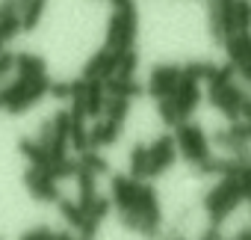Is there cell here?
Instances as JSON below:
<instances>
[{
	"instance_id": "1",
	"label": "cell",
	"mask_w": 251,
	"mask_h": 240,
	"mask_svg": "<svg viewBox=\"0 0 251 240\" xmlns=\"http://www.w3.org/2000/svg\"><path fill=\"white\" fill-rule=\"evenodd\" d=\"M15 71L24 74V77L45 74V60L36 57V54H15Z\"/></svg>"
},
{
	"instance_id": "2",
	"label": "cell",
	"mask_w": 251,
	"mask_h": 240,
	"mask_svg": "<svg viewBox=\"0 0 251 240\" xmlns=\"http://www.w3.org/2000/svg\"><path fill=\"white\" fill-rule=\"evenodd\" d=\"M18 151L33 163V166H48L50 163V154H48V146L42 143H30V140H21L18 143Z\"/></svg>"
},
{
	"instance_id": "3",
	"label": "cell",
	"mask_w": 251,
	"mask_h": 240,
	"mask_svg": "<svg viewBox=\"0 0 251 240\" xmlns=\"http://www.w3.org/2000/svg\"><path fill=\"white\" fill-rule=\"evenodd\" d=\"M18 33H24V30H21V15H3V18H0V39H3L6 45H9Z\"/></svg>"
},
{
	"instance_id": "4",
	"label": "cell",
	"mask_w": 251,
	"mask_h": 240,
	"mask_svg": "<svg viewBox=\"0 0 251 240\" xmlns=\"http://www.w3.org/2000/svg\"><path fill=\"white\" fill-rule=\"evenodd\" d=\"M12 68H15V54H9V51L3 48V51H0V83L12 74Z\"/></svg>"
},
{
	"instance_id": "5",
	"label": "cell",
	"mask_w": 251,
	"mask_h": 240,
	"mask_svg": "<svg viewBox=\"0 0 251 240\" xmlns=\"http://www.w3.org/2000/svg\"><path fill=\"white\" fill-rule=\"evenodd\" d=\"M24 237H30V240H48V237H59V234L50 231V228H33V231H27Z\"/></svg>"
},
{
	"instance_id": "6",
	"label": "cell",
	"mask_w": 251,
	"mask_h": 240,
	"mask_svg": "<svg viewBox=\"0 0 251 240\" xmlns=\"http://www.w3.org/2000/svg\"><path fill=\"white\" fill-rule=\"evenodd\" d=\"M3 48H6V42H3V39H0V51H3Z\"/></svg>"
}]
</instances>
